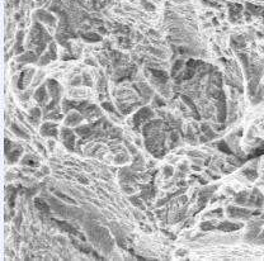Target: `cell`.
I'll return each mask as SVG.
<instances>
[{
  "mask_svg": "<svg viewBox=\"0 0 264 261\" xmlns=\"http://www.w3.org/2000/svg\"><path fill=\"white\" fill-rule=\"evenodd\" d=\"M216 107H217V120L220 123L224 124L225 120L227 118V107H226V99H225V93L221 90V94L220 96L217 98V103H216Z\"/></svg>",
  "mask_w": 264,
  "mask_h": 261,
  "instance_id": "6da1fadb",
  "label": "cell"
},
{
  "mask_svg": "<svg viewBox=\"0 0 264 261\" xmlns=\"http://www.w3.org/2000/svg\"><path fill=\"white\" fill-rule=\"evenodd\" d=\"M262 224H263L262 221H259V222H250V223L248 224L249 231L245 235V241H248V242H255V240L258 238V236H259V231H260Z\"/></svg>",
  "mask_w": 264,
  "mask_h": 261,
  "instance_id": "7a4b0ae2",
  "label": "cell"
},
{
  "mask_svg": "<svg viewBox=\"0 0 264 261\" xmlns=\"http://www.w3.org/2000/svg\"><path fill=\"white\" fill-rule=\"evenodd\" d=\"M227 214L231 218H249L250 215H253V213L249 209L239 208V207H235V205L227 207Z\"/></svg>",
  "mask_w": 264,
  "mask_h": 261,
  "instance_id": "3957f363",
  "label": "cell"
},
{
  "mask_svg": "<svg viewBox=\"0 0 264 261\" xmlns=\"http://www.w3.org/2000/svg\"><path fill=\"white\" fill-rule=\"evenodd\" d=\"M151 117H152V112H151L150 108L145 107V108H142V109H140L133 117V123H135V126H136V128L140 126L142 122L150 119Z\"/></svg>",
  "mask_w": 264,
  "mask_h": 261,
  "instance_id": "277c9868",
  "label": "cell"
},
{
  "mask_svg": "<svg viewBox=\"0 0 264 261\" xmlns=\"http://www.w3.org/2000/svg\"><path fill=\"white\" fill-rule=\"evenodd\" d=\"M62 140H64L65 147L67 148L69 151H74L75 138H74V133H72L71 129H69V128H62Z\"/></svg>",
  "mask_w": 264,
  "mask_h": 261,
  "instance_id": "5b68a950",
  "label": "cell"
},
{
  "mask_svg": "<svg viewBox=\"0 0 264 261\" xmlns=\"http://www.w3.org/2000/svg\"><path fill=\"white\" fill-rule=\"evenodd\" d=\"M47 86L50 89V94L52 96V99H60V94H61V86L60 84L56 81V80H47Z\"/></svg>",
  "mask_w": 264,
  "mask_h": 261,
  "instance_id": "8992f818",
  "label": "cell"
},
{
  "mask_svg": "<svg viewBox=\"0 0 264 261\" xmlns=\"http://www.w3.org/2000/svg\"><path fill=\"white\" fill-rule=\"evenodd\" d=\"M37 18L41 20V22H44L47 24H50V26H55L56 24V19H55V17L50 14V13L44 12V10H38L37 12Z\"/></svg>",
  "mask_w": 264,
  "mask_h": 261,
  "instance_id": "52a82bcc",
  "label": "cell"
},
{
  "mask_svg": "<svg viewBox=\"0 0 264 261\" xmlns=\"http://www.w3.org/2000/svg\"><path fill=\"white\" fill-rule=\"evenodd\" d=\"M242 227L241 223H232V222H222L217 226V229L224 232H232V231H238Z\"/></svg>",
  "mask_w": 264,
  "mask_h": 261,
  "instance_id": "ba28073f",
  "label": "cell"
},
{
  "mask_svg": "<svg viewBox=\"0 0 264 261\" xmlns=\"http://www.w3.org/2000/svg\"><path fill=\"white\" fill-rule=\"evenodd\" d=\"M41 134L42 136H53L57 137V128L55 123H44L41 127Z\"/></svg>",
  "mask_w": 264,
  "mask_h": 261,
  "instance_id": "9c48e42d",
  "label": "cell"
},
{
  "mask_svg": "<svg viewBox=\"0 0 264 261\" xmlns=\"http://www.w3.org/2000/svg\"><path fill=\"white\" fill-rule=\"evenodd\" d=\"M83 120V116L79 113H70L67 116V118L65 119V124L66 126H76L78 123H80Z\"/></svg>",
  "mask_w": 264,
  "mask_h": 261,
  "instance_id": "30bf717a",
  "label": "cell"
},
{
  "mask_svg": "<svg viewBox=\"0 0 264 261\" xmlns=\"http://www.w3.org/2000/svg\"><path fill=\"white\" fill-rule=\"evenodd\" d=\"M36 61H37V55L32 51L26 52V53H23L22 56L18 57V62H20V64H28V62H36Z\"/></svg>",
  "mask_w": 264,
  "mask_h": 261,
  "instance_id": "8fae6325",
  "label": "cell"
},
{
  "mask_svg": "<svg viewBox=\"0 0 264 261\" xmlns=\"http://www.w3.org/2000/svg\"><path fill=\"white\" fill-rule=\"evenodd\" d=\"M34 99L37 100L38 103H44L47 100V93H46V86L42 85L41 88H38V90L34 94Z\"/></svg>",
  "mask_w": 264,
  "mask_h": 261,
  "instance_id": "7c38bea8",
  "label": "cell"
},
{
  "mask_svg": "<svg viewBox=\"0 0 264 261\" xmlns=\"http://www.w3.org/2000/svg\"><path fill=\"white\" fill-rule=\"evenodd\" d=\"M161 123H163L161 120H152V122H150V123L145 124V126H144V134L147 137V136L150 134V131L159 128V127L161 126Z\"/></svg>",
  "mask_w": 264,
  "mask_h": 261,
  "instance_id": "4fadbf2b",
  "label": "cell"
},
{
  "mask_svg": "<svg viewBox=\"0 0 264 261\" xmlns=\"http://www.w3.org/2000/svg\"><path fill=\"white\" fill-rule=\"evenodd\" d=\"M182 99H183V102L187 104V105L188 107H190L192 108V110H193V116H194V118H196V119H199L201 118V116L199 114H198V110H197V108H196V105H194V103H193V100L189 98V96H187V95H182Z\"/></svg>",
  "mask_w": 264,
  "mask_h": 261,
  "instance_id": "5bb4252c",
  "label": "cell"
},
{
  "mask_svg": "<svg viewBox=\"0 0 264 261\" xmlns=\"http://www.w3.org/2000/svg\"><path fill=\"white\" fill-rule=\"evenodd\" d=\"M151 74L154 78L156 79H159L160 81L163 82V84H165L166 82V80H168V74H166L165 71H161V70H155V69H151Z\"/></svg>",
  "mask_w": 264,
  "mask_h": 261,
  "instance_id": "9a60e30c",
  "label": "cell"
},
{
  "mask_svg": "<svg viewBox=\"0 0 264 261\" xmlns=\"http://www.w3.org/2000/svg\"><path fill=\"white\" fill-rule=\"evenodd\" d=\"M92 128H93V126H83V127H79V128H76V133L80 134L81 137L86 138V137H89V136L93 133Z\"/></svg>",
  "mask_w": 264,
  "mask_h": 261,
  "instance_id": "2e32d148",
  "label": "cell"
},
{
  "mask_svg": "<svg viewBox=\"0 0 264 261\" xmlns=\"http://www.w3.org/2000/svg\"><path fill=\"white\" fill-rule=\"evenodd\" d=\"M41 117V110L38 108H33L29 112V120L33 123V126H37L38 124V119Z\"/></svg>",
  "mask_w": 264,
  "mask_h": 261,
  "instance_id": "e0dca14e",
  "label": "cell"
},
{
  "mask_svg": "<svg viewBox=\"0 0 264 261\" xmlns=\"http://www.w3.org/2000/svg\"><path fill=\"white\" fill-rule=\"evenodd\" d=\"M55 222H56V223L60 226V227L62 228V229H65V231H67V232H70V233H72V235H80V233H79L78 231H76V229L72 227L71 224H69V223H66V222H62V221H56V219H55Z\"/></svg>",
  "mask_w": 264,
  "mask_h": 261,
  "instance_id": "ac0fdd59",
  "label": "cell"
},
{
  "mask_svg": "<svg viewBox=\"0 0 264 261\" xmlns=\"http://www.w3.org/2000/svg\"><path fill=\"white\" fill-rule=\"evenodd\" d=\"M249 199V194H248V191H241V193H239V194H236V197H235V203L236 204H246V201H248Z\"/></svg>",
  "mask_w": 264,
  "mask_h": 261,
  "instance_id": "d6986e66",
  "label": "cell"
},
{
  "mask_svg": "<svg viewBox=\"0 0 264 261\" xmlns=\"http://www.w3.org/2000/svg\"><path fill=\"white\" fill-rule=\"evenodd\" d=\"M242 175L246 176L250 181H254V180L258 177V174H256V170L253 169V168H248L245 170H242Z\"/></svg>",
  "mask_w": 264,
  "mask_h": 261,
  "instance_id": "ffe728a7",
  "label": "cell"
},
{
  "mask_svg": "<svg viewBox=\"0 0 264 261\" xmlns=\"http://www.w3.org/2000/svg\"><path fill=\"white\" fill-rule=\"evenodd\" d=\"M34 204H36V207H37L41 212H43V213H50V205L44 203V201H43L42 199L37 198V199L34 200Z\"/></svg>",
  "mask_w": 264,
  "mask_h": 261,
  "instance_id": "44dd1931",
  "label": "cell"
},
{
  "mask_svg": "<svg viewBox=\"0 0 264 261\" xmlns=\"http://www.w3.org/2000/svg\"><path fill=\"white\" fill-rule=\"evenodd\" d=\"M239 58L241 60V64L244 66V70H245V74H246V78L249 76V71H250V64H249V60H248V56L245 53H238Z\"/></svg>",
  "mask_w": 264,
  "mask_h": 261,
  "instance_id": "7402d4cb",
  "label": "cell"
},
{
  "mask_svg": "<svg viewBox=\"0 0 264 261\" xmlns=\"http://www.w3.org/2000/svg\"><path fill=\"white\" fill-rule=\"evenodd\" d=\"M12 131L14 132V133L17 134V136H19V137H22V138H24V140H29V136L27 134V132L26 131H23V129H20V128L17 126L15 123H12Z\"/></svg>",
  "mask_w": 264,
  "mask_h": 261,
  "instance_id": "603a6c76",
  "label": "cell"
},
{
  "mask_svg": "<svg viewBox=\"0 0 264 261\" xmlns=\"http://www.w3.org/2000/svg\"><path fill=\"white\" fill-rule=\"evenodd\" d=\"M23 32L20 30L17 34V43H15V47H14V52L15 53H20V52H23V47H22V41H23Z\"/></svg>",
  "mask_w": 264,
  "mask_h": 261,
  "instance_id": "cb8c5ba5",
  "label": "cell"
},
{
  "mask_svg": "<svg viewBox=\"0 0 264 261\" xmlns=\"http://www.w3.org/2000/svg\"><path fill=\"white\" fill-rule=\"evenodd\" d=\"M83 38L86 41V42H99L100 41V36L93 33V32H88L85 34H83Z\"/></svg>",
  "mask_w": 264,
  "mask_h": 261,
  "instance_id": "d4e9b609",
  "label": "cell"
},
{
  "mask_svg": "<svg viewBox=\"0 0 264 261\" xmlns=\"http://www.w3.org/2000/svg\"><path fill=\"white\" fill-rule=\"evenodd\" d=\"M20 154H22V148H17L15 151H12V152H9V154H6V157H8V160L10 162H15L20 156Z\"/></svg>",
  "mask_w": 264,
  "mask_h": 261,
  "instance_id": "484cf974",
  "label": "cell"
},
{
  "mask_svg": "<svg viewBox=\"0 0 264 261\" xmlns=\"http://www.w3.org/2000/svg\"><path fill=\"white\" fill-rule=\"evenodd\" d=\"M202 131L204 132V136H207L208 140H213V138L217 137V134L208 127V124H202Z\"/></svg>",
  "mask_w": 264,
  "mask_h": 261,
  "instance_id": "4316f807",
  "label": "cell"
},
{
  "mask_svg": "<svg viewBox=\"0 0 264 261\" xmlns=\"http://www.w3.org/2000/svg\"><path fill=\"white\" fill-rule=\"evenodd\" d=\"M258 193H259V189H254L253 193L250 194L248 201H246V205L248 207H255V200H256V197H258Z\"/></svg>",
  "mask_w": 264,
  "mask_h": 261,
  "instance_id": "83f0119b",
  "label": "cell"
},
{
  "mask_svg": "<svg viewBox=\"0 0 264 261\" xmlns=\"http://www.w3.org/2000/svg\"><path fill=\"white\" fill-rule=\"evenodd\" d=\"M217 148L220 150V151H222V152H225V154H227V155H232V152H231V150L229 148V146H227V143L225 141H220V142H217Z\"/></svg>",
  "mask_w": 264,
  "mask_h": 261,
  "instance_id": "f1b7e54d",
  "label": "cell"
},
{
  "mask_svg": "<svg viewBox=\"0 0 264 261\" xmlns=\"http://www.w3.org/2000/svg\"><path fill=\"white\" fill-rule=\"evenodd\" d=\"M246 159H239V157H230L227 159V162H230L231 165H234L235 168H238V166H241L242 163L245 162Z\"/></svg>",
  "mask_w": 264,
  "mask_h": 261,
  "instance_id": "f546056e",
  "label": "cell"
},
{
  "mask_svg": "<svg viewBox=\"0 0 264 261\" xmlns=\"http://www.w3.org/2000/svg\"><path fill=\"white\" fill-rule=\"evenodd\" d=\"M22 163H23V165H29V166H37L38 165V162L34 159H32V156H31V155H27L26 157L22 160Z\"/></svg>",
  "mask_w": 264,
  "mask_h": 261,
  "instance_id": "4dcf8cb0",
  "label": "cell"
},
{
  "mask_svg": "<svg viewBox=\"0 0 264 261\" xmlns=\"http://www.w3.org/2000/svg\"><path fill=\"white\" fill-rule=\"evenodd\" d=\"M183 66H184V61L183 60L175 61V64H174V66H173V69H172V76H175L176 72H178L180 69L183 67Z\"/></svg>",
  "mask_w": 264,
  "mask_h": 261,
  "instance_id": "1f68e13d",
  "label": "cell"
},
{
  "mask_svg": "<svg viewBox=\"0 0 264 261\" xmlns=\"http://www.w3.org/2000/svg\"><path fill=\"white\" fill-rule=\"evenodd\" d=\"M215 222H211V221H207V222H203L202 224H201V229L202 231H213L215 228Z\"/></svg>",
  "mask_w": 264,
  "mask_h": 261,
  "instance_id": "d6a6232c",
  "label": "cell"
},
{
  "mask_svg": "<svg viewBox=\"0 0 264 261\" xmlns=\"http://www.w3.org/2000/svg\"><path fill=\"white\" fill-rule=\"evenodd\" d=\"M203 64H204V62L198 61V60H189L188 62H185V66H187V67L197 69V67H201V65H203Z\"/></svg>",
  "mask_w": 264,
  "mask_h": 261,
  "instance_id": "836d02e7",
  "label": "cell"
},
{
  "mask_svg": "<svg viewBox=\"0 0 264 261\" xmlns=\"http://www.w3.org/2000/svg\"><path fill=\"white\" fill-rule=\"evenodd\" d=\"M46 118L47 119H53V120H60L62 119V114L56 110V112H52V114H46Z\"/></svg>",
  "mask_w": 264,
  "mask_h": 261,
  "instance_id": "e575fe53",
  "label": "cell"
},
{
  "mask_svg": "<svg viewBox=\"0 0 264 261\" xmlns=\"http://www.w3.org/2000/svg\"><path fill=\"white\" fill-rule=\"evenodd\" d=\"M56 197H58L60 199H62L64 201H66V203H69V204H75V200H72L71 198L66 197L65 194H62V193H61V191H56Z\"/></svg>",
  "mask_w": 264,
  "mask_h": 261,
  "instance_id": "d590c367",
  "label": "cell"
},
{
  "mask_svg": "<svg viewBox=\"0 0 264 261\" xmlns=\"http://www.w3.org/2000/svg\"><path fill=\"white\" fill-rule=\"evenodd\" d=\"M51 60H52V57H51L50 52H47V53L44 55V56L41 57V60H40V62H38V64H40V65H47Z\"/></svg>",
  "mask_w": 264,
  "mask_h": 261,
  "instance_id": "8d00e7d4",
  "label": "cell"
},
{
  "mask_svg": "<svg viewBox=\"0 0 264 261\" xmlns=\"http://www.w3.org/2000/svg\"><path fill=\"white\" fill-rule=\"evenodd\" d=\"M231 46H232V48H236V50H238V48H244V47H245V42L239 43L238 41H236L235 38L232 37V38H231Z\"/></svg>",
  "mask_w": 264,
  "mask_h": 261,
  "instance_id": "74e56055",
  "label": "cell"
},
{
  "mask_svg": "<svg viewBox=\"0 0 264 261\" xmlns=\"http://www.w3.org/2000/svg\"><path fill=\"white\" fill-rule=\"evenodd\" d=\"M141 4H142V6H144L145 9L147 10V12H154V10H155V6L152 4H150L149 1H146V0H142Z\"/></svg>",
  "mask_w": 264,
  "mask_h": 261,
  "instance_id": "f35d334b",
  "label": "cell"
},
{
  "mask_svg": "<svg viewBox=\"0 0 264 261\" xmlns=\"http://www.w3.org/2000/svg\"><path fill=\"white\" fill-rule=\"evenodd\" d=\"M263 201H264V197H263V194L259 191L258 197H256V200H255V207L256 208H260L263 205Z\"/></svg>",
  "mask_w": 264,
  "mask_h": 261,
  "instance_id": "ab89813d",
  "label": "cell"
},
{
  "mask_svg": "<svg viewBox=\"0 0 264 261\" xmlns=\"http://www.w3.org/2000/svg\"><path fill=\"white\" fill-rule=\"evenodd\" d=\"M103 108H104V109H107V110H109V112H110V113H113V114H118V113H117V110H116V108H114L110 103H107V102H106V103H103Z\"/></svg>",
  "mask_w": 264,
  "mask_h": 261,
  "instance_id": "60d3db41",
  "label": "cell"
},
{
  "mask_svg": "<svg viewBox=\"0 0 264 261\" xmlns=\"http://www.w3.org/2000/svg\"><path fill=\"white\" fill-rule=\"evenodd\" d=\"M48 52H50V55H51L52 60H55V58H56V44H55L53 42H52V43L50 44V48H48Z\"/></svg>",
  "mask_w": 264,
  "mask_h": 261,
  "instance_id": "b9f144b4",
  "label": "cell"
},
{
  "mask_svg": "<svg viewBox=\"0 0 264 261\" xmlns=\"http://www.w3.org/2000/svg\"><path fill=\"white\" fill-rule=\"evenodd\" d=\"M163 171H164V174H165V176H166V177H169V176H172V175H173L174 170H173L172 166H165V168L163 169Z\"/></svg>",
  "mask_w": 264,
  "mask_h": 261,
  "instance_id": "7bdbcfd3",
  "label": "cell"
},
{
  "mask_svg": "<svg viewBox=\"0 0 264 261\" xmlns=\"http://www.w3.org/2000/svg\"><path fill=\"white\" fill-rule=\"evenodd\" d=\"M83 82H84L85 85H88V86H92L93 84H92V80H90V76L86 74H83Z\"/></svg>",
  "mask_w": 264,
  "mask_h": 261,
  "instance_id": "ee69618b",
  "label": "cell"
},
{
  "mask_svg": "<svg viewBox=\"0 0 264 261\" xmlns=\"http://www.w3.org/2000/svg\"><path fill=\"white\" fill-rule=\"evenodd\" d=\"M114 161H116L117 163L124 162V161H127V156H123V154H119V155H117L116 157H114Z\"/></svg>",
  "mask_w": 264,
  "mask_h": 261,
  "instance_id": "f6af8a7d",
  "label": "cell"
},
{
  "mask_svg": "<svg viewBox=\"0 0 264 261\" xmlns=\"http://www.w3.org/2000/svg\"><path fill=\"white\" fill-rule=\"evenodd\" d=\"M164 104H165V103H164V100H161L158 95H156L155 98H154V105H155V107H163Z\"/></svg>",
  "mask_w": 264,
  "mask_h": 261,
  "instance_id": "bcb514c9",
  "label": "cell"
},
{
  "mask_svg": "<svg viewBox=\"0 0 264 261\" xmlns=\"http://www.w3.org/2000/svg\"><path fill=\"white\" fill-rule=\"evenodd\" d=\"M130 200H131L135 205H136V207H141V208H142V205H141L142 203H141L140 200H138V198H137V197H131V198H130Z\"/></svg>",
  "mask_w": 264,
  "mask_h": 261,
  "instance_id": "7dc6e473",
  "label": "cell"
},
{
  "mask_svg": "<svg viewBox=\"0 0 264 261\" xmlns=\"http://www.w3.org/2000/svg\"><path fill=\"white\" fill-rule=\"evenodd\" d=\"M255 242L258 243V245H264V231L258 236V238L255 240Z\"/></svg>",
  "mask_w": 264,
  "mask_h": 261,
  "instance_id": "c3c4849f",
  "label": "cell"
},
{
  "mask_svg": "<svg viewBox=\"0 0 264 261\" xmlns=\"http://www.w3.org/2000/svg\"><path fill=\"white\" fill-rule=\"evenodd\" d=\"M57 102H58V99H53V100H52V102L47 105V110H51V109H53V108H56Z\"/></svg>",
  "mask_w": 264,
  "mask_h": 261,
  "instance_id": "681fc988",
  "label": "cell"
},
{
  "mask_svg": "<svg viewBox=\"0 0 264 261\" xmlns=\"http://www.w3.org/2000/svg\"><path fill=\"white\" fill-rule=\"evenodd\" d=\"M187 140H188L190 143H196V137H194V134L190 133V132H189L188 134H187Z\"/></svg>",
  "mask_w": 264,
  "mask_h": 261,
  "instance_id": "f907efd6",
  "label": "cell"
},
{
  "mask_svg": "<svg viewBox=\"0 0 264 261\" xmlns=\"http://www.w3.org/2000/svg\"><path fill=\"white\" fill-rule=\"evenodd\" d=\"M81 81H83V79H81V78H75V79H74V80H72V81H71V85L76 86V85H79V84H80Z\"/></svg>",
  "mask_w": 264,
  "mask_h": 261,
  "instance_id": "816d5d0a",
  "label": "cell"
},
{
  "mask_svg": "<svg viewBox=\"0 0 264 261\" xmlns=\"http://www.w3.org/2000/svg\"><path fill=\"white\" fill-rule=\"evenodd\" d=\"M126 146H127V147H128V150H130V151H131V154H133V155H136V154H137L136 148H135V147H133V146H131L130 143H127V142H126Z\"/></svg>",
  "mask_w": 264,
  "mask_h": 261,
  "instance_id": "f5cc1de1",
  "label": "cell"
},
{
  "mask_svg": "<svg viewBox=\"0 0 264 261\" xmlns=\"http://www.w3.org/2000/svg\"><path fill=\"white\" fill-rule=\"evenodd\" d=\"M122 188H123V190L126 191V193H128V194H130V193H133V188H128V186L124 185V184H123Z\"/></svg>",
  "mask_w": 264,
  "mask_h": 261,
  "instance_id": "db71d44e",
  "label": "cell"
},
{
  "mask_svg": "<svg viewBox=\"0 0 264 261\" xmlns=\"http://www.w3.org/2000/svg\"><path fill=\"white\" fill-rule=\"evenodd\" d=\"M179 170H180V171H184V172H185V171H187V170H188V166H187V165H185V163H184V165H183V163H182V165H180V166H179Z\"/></svg>",
  "mask_w": 264,
  "mask_h": 261,
  "instance_id": "11a10c76",
  "label": "cell"
},
{
  "mask_svg": "<svg viewBox=\"0 0 264 261\" xmlns=\"http://www.w3.org/2000/svg\"><path fill=\"white\" fill-rule=\"evenodd\" d=\"M199 141L202 142V143H204V142H207V141H210V140H208V137H207V136H202V137L199 138Z\"/></svg>",
  "mask_w": 264,
  "mask_h": 261,
  "instance_id": "9f6ffc18",
  "label": "cell"
},
{
  "mask_svg": "<svg viewBox=\"0 0 264 261\" xmlns=\"http://www.w3.org/2000/svg\"><path fill=\"white\" fill-rule=\"evenodd\" d=\"M31 93H32V91H27L26 94H24V95H20V98H22V99H27V98H28V96L31 95Z\"/></svg>",
  "mask_w": 264,
  "mask_h": 261,
  "instance_id": "6f0895ef",
  "label": "cell"
},
{
  "mask_svg": "<svg viewBox=\"0 0 264 261\" xmlns=\"http://www.w3.org/2000/svg\"><path fill=\"white\" fill-rule=\"evenodd\" d=\"M86 64H89V65H93V66H95L97 64L94 62V60H92V58H88V60H86Z\"/></svg>",
  "mask_w": 264,
  "mask_h": 261,
  "instance_id": "680465c9",
  "label": "cell"
},
{
  "mask_svg": "<svg viewBox=\"0 0 264 261\" xmlns=\"http://www.w3.org/2000/svg\"><path fill=\"white\" fill-rule=\"evenodd\" d=\"M176 253H178L179 256H183V255H185V253H187V251H185V250H180V251H178Z\"/></svg>",
  "mask_w": 264,
  "mask_h": 261,
  "instance_id": "91938a15",
  "label": "cell"
},
{
  "mask_svg": "<svg viewBox=\"0 0 264 261\" xmlns=\"http://www.w3.org/2000/svg\"><path fill=\"white\" fill-rule=\"evenodd\" d=\"M48 146H50V148L52 150V148H53V146H55V142L53 141H50V142H48Z\"/></svg>",
  "mask_w": 264,
  "mask_h": 261,
  "instance_id": "94428289",
  "label": "cell"
},
{
  "mask_svg": "<svg viewBox=\"0 0 264 261\" xmlns=\"http://www.w3.org/2000/svg\"><path fill=\"white\" fill-rule=\"evenodd\" d=\"M79 180H80L81 183H84V184H86V183H88V180H86L85 177H79Z\"/></svg>",
  "mask_w": 264,
  "mask_h": 261,
  "instance_id": "6125c7cd",
  "label": "cell"
},
{
  "mask_svg": "<svg viewBox=\"0 0 264 261\" xmlns=\"http://www.w3.org/2000/svg\"><path fill=\"white\" fill-rule=\"evenodd\" d=\"M260 214V210H256V212H253V215H259Z\"/></svg>",
  "mask_w": 264,
  "mask_h": 261,
  "instance_id": "be15d7a7",
  "label": "cell"
},
{
  "mask_svg": "<svg viewBox=\"0 0 264 261\" xmlns=\"http://www.w3.org/2000/svg\"><path fill=\"white\" fill-rule=\"evenodd\" d=\"M201 168H199V166H194L193 165V170H196V171H198V170H199Z\"/></svg>",
  "mask_w": 264,
  "mask_h": 261,
  "instance_id": "e7e4bbea",
  "label": "cell"
},
{
  "mask_svg": "<svg viewBox=\"0 0 264 261\" xmlns=\"http://www.w3.org/2000/svg\"><path fill=\"white\" fill-rule=\"evenodd\" d=\"M99 30H100V32H102V33H107L106 28H99Z\"/></svg>",
  "mask_w": 264,
  "mask_h": 261,
  "instance_id": "03108f58",
  "label": "cell"
}]
</instances>
